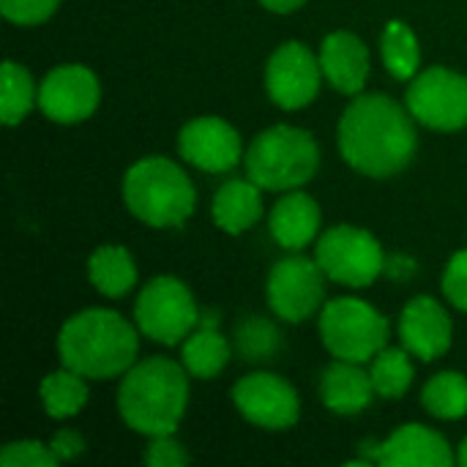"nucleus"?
<instances>
[{
	"label": "nucleus",
	"instance_id": "obj_1",
	"mask_svg": "<svg viewBox=\"0 0 467 467\" xmlns=\"http://www.w3.org/2000/svg\"><path fill=\"white\" fill-rule=\"evenodd\" d=\"M416 118L386 93H358L339 120V153L361 175H400L416 156Z\"/></svg>",
	"mask_w": 467,
	"mask_h": 467
},
{
	"label": "nucleus",
	"instance_id": "obj_2",
	"mask_svg": "<svg viewBox=\"0 0 467 467\" xmlns=\"http://www.w3.org/2000/svg\"><path fill=\"white\" fill-rule=\"evenodd\" d=\"M140 353V328L112 309H82L57 334V358L88 380L123 378Z\"/></svg>",
	"mask_w": 467,
	"mask_h": 467
},
{
	"label": "nucleus",
	"instance_id": "obj_3",
	"mask_svg": "<svg viewBox=\"0 0 467 467\" xmlns=\"http://www.w3.org/2000/svg\"><path fill=\"white\" fill-rule=\"evenodd\" d=\"M189 372L167 356L137 361L120 380L118 413L123 424L145 438L172 435L189 405Z\"/></svg>",
	"mask_w": 467,
	"mask_h": 467
},
{
	"label": "nucleus",
	"instance_id": "obj_4",
	"mask_svg": "<svg viewBox=\"0 0 467 467\" xmlns=\"http://www.w3.org/2000/svg\"><path fill=\"white\" fill-rule=\"evenodd\" d=\"M123 202L142 224L167 230L186 224L194 213L197 192L181 164L167 156H145L123 175Z\"/></svg>",
	"mask_w": 467,
	"mask_h": 467
},
{
	"label": "nucleus",
	"instance_id": "obj_5",
	"mask_svg": "<svg viewBox=\"0 0 467 467\" xmlns=\"http://www.w3.org/2000/svg\"><path fill=\"white\" fill-rule=\"evenodd\" d=\"M246 178L263 192H293L306 186L320 167L317 140L298 126H271L260 131L244 153Z\"/></svg>",
	"mask_w": 467,
	"mask_h": 467
},
{
	"label": "nucleus",
	"instance_id": "obj_6",
	"mask_svg": "<svg viewBox=\"0 0 467 467\" xmlns=\"http://www.w3.org/2000/svg\"><path fill=\"white\" fill-rule=\"evenodd\" d=\"M320 339L334 358L367 364L389 348V320L361 298H334L320 309Z\"/></svg>",
	"mask_w": 467,
	"mask_h": 467
},
{
	"label": "nucleus",
	"instance_id": "obj_7",
	"mask_svg": "<svg viewBox=\"0 0 467 467\" xmlns=\"http://www.w3.org/2000/svg\"><path fill=\"white\" fill-rule=\"evenodd\" d=\"M315 260L331 282L345 287H369L386 268L380 241L356 224L328 227L317 238Z\"/></svg>",
	"mask_w": 467,
	"mask_h": 467
},
{
	"label": "nucleus",
	"instance_id": "obj_8",
	"mask_svg": "<svg viewBox=\"0 0 467 467\" xmlns=\"http://www.w3.org/2000/svg\"><path fill=\"white\" fill-rule=\"evenodd\" d=\"M134 323L142 337L159 345H178L200 326V309L181 279L156 276L137 296Z\"/></svg>",
	"mask_w": 467,
	"mask_h": 467
},
{
	"label": "nucleus",
	"instance_id": "obj_9",
	"mask_svg": "<svg viewBox=\"0 0 467 467\" xmlns=\"http://www.w3.org/2000/svg\"><path fill=\"white\" fill-rule=\"evenodd\" d=\"M405 104L416 123L435 131H460L467 126V77L446 66L419 71Z\"/></svg>",
	"mask_w": 467,
	"mask_h": 467
},
{
	"label": "nucleus",
	"instance_id": "obj_10",
	"mask_svg": "<svg viewBox=\"0 0 467 467\" xmlns=\"http://www.w3.org/2000/svg\"><path fill=\"white\" fill-rule=\"evenodd\" d=\"M326 274L317 260L304 254H290L279 260L268 274V306L285 323H304L317 309H323Z\"/></svg>",
	"mask_w": 467,
	"mask_h": 467
},
{
	"label": "nucleus",
	"instance_id": "obj_11",
	"mask_svg": "<svg viewBox=\"0 0 467 467\" xmlns=\"http://www.w3.org/2000/svg\"><path fill=\"white\" fill-rule=\"evenodd\" d=\"M323 79L320 55L301 41H285L265 63V90L282 109H304L312 104Z\"/></svg>",
	"mask_w": 467,
	"mask_h": 467
},
{
	"label": "nucleus",
	"instance_id": "obj_12",
	"mask_svg": "<svg viewBox=\"0 0 467 467\" xmlns=\"http://www.w3.org/2000/svg\"><path fill=\"white\" fill-rule=\"evenodd\" d=\"M235 410L254 427L282 432L298 424L301 400L296 389L274 372H252L233 389Z\"/></svg>",
	"mask_w": 467,
	"mask_h": 467
},
{
	"label": "nucleus",
	"instance_id": "obj_13",
	"mask_svg": "<svg viewBox=\"0 0 467 467\" xmlns=\"http://www.w3.org/2000/svg\"><path fill=\"white\" fill-rule=\"evenodd\" d=\"M101 101V85L88 66L63 63L55 66L38 85V109L52 123H82Z\"/></svg>",
	"mask_w": 467,
	"mask_h": 467
},
{
	"label": "nucleus",
	"instance_id": "obj_14",
	"mask_svg": "<svg viewBox=\"0 0 467 467\" xmlns=\"http://www.w3.org/2000/svg\"><path fill=\"white\" fill-rule=\"evenodd\" d=\"M181 156L202 172H230L244 161L241 134L216 115L189 120L178 134Z\"/></svg>",
	"mask_w": 467,
	"mask_h": 467
},
{
	"label": "nucleus",
	"instance_id": "obj_15",
	"mask_svg": "<svg viewBox=\"0 0 467 467\" xmlns=\"http://www.w3.org/2000/svg\"><path fill=\"white\" fill-rule=\"evenodd\" d=\"M400 339L421 361H435L451 350L454 323L449 312L430 296H416L400 315Z\"/></svg>",
	"mask_w": 467,
	"mask_h": 467
},
{
	"label": "nucleus",
	"instance_id": "obj_16",
	"mask_svg": "<svg viewBox=\"0 0 467 467\" xmlns=\"http://www.w3.org/2000/svg\"><path fill=\"white\" fill-rule=\"evenodd\" d=\"M320 66L323 77L331 82L334 90L345 96H358L369 79V49L367 44L350 30H334L320 44Z\"/></svg>",
	"mask_w": 467,
	"mask_h": 467
},
{
	"label": "nucleus",
	"instance_id": "obj_17",
	"mask_svg": "<svg viewBox=\"0 0 467 467\" xmlns=\"http://www.w3.org/2000/svg\"><path fill=\"white\" fill-rule=\"evenodd\" d=\"M457 454L449 441L430 427L405 424L380 443L378 465L383 467H451Z\"/></svg>",
	"mask_w": 467,
	"mask_h": 467
},
{
	"label": "nucleus",
	"instance_id": "obj_18",
	"mask_svg": "<svg viewBox=\"0 0 467 467\" xmlns=\"http://www.w3.org/2000/svg\"><path fill=\"white\" fill-rule=\"evenodd\" d=\"M320 222H323V213H320L317 200L301 189H293V192H282V197L271 208L268 230H271V238L282 249L301 252L317 238Z\"/></svg>",
	"mask_w": 467,
	"mask_h": 467
},
{
	"label": "nucleus",
	"instance_id": "obj_19",
	"mask_svg": "<svg viewBox=\"0 0 467 467\" xmlns=\"http://www.w3.org/2000/svg\"><path fill=\"white\" fill-rule=\"evenodd\" d=\"M320 397L331 413L358 416L372 405V397H375L372 375L361 369V364L356 361L337 358L320 378Z\"/></svg>",
	"mask_w": 467,
	"mask_h": 467
},
{
	"label": "nucleus",
	"instance_id": "obj_20",
	"mask_svg": "<svg viewBox=\"0 0 467 467\" xmlns=\"http://www.w3.org/2000/svg\"><path fill=\"white\" fill-rule=\"evenodd\" d=\"M211 216L227 235H241L252 230L263 216V189L252 178H233L222 183L211 202Z\"/></svg>",
	"mask_w": 467,
	"mask_h": 467
},
{
	"label": "nucleus",
	"instance_id": "obj_21",
	"mask_svg": "<svg viewBox=\"0 0 467 467\" xmlns=\"http://www.w3.org/2000/svg\"><path fill=\"white\" fill-rule=\"evenodd\" d=\"M88 279L104 298H123L137 285V263L126 246L104 244L88 260Z\"/></svg>",
	"mask_w": 467,
	"mask_h": 467
},
{
	"label": "nucleus",
	"instance_id": "obj_22",
	"mask_svg": "<svg viewBox=\"0 0 467 467\" xmlns=\"http://www.w3.org/2000/svg\"><path fill=\"white\" fill-rule=\"evenodd\" d=\"M233 358V348L230 342L213 328V323H205L202 328L197 326L181 348V364L186 367V372L197 380H211L219 372H224V367Z\"/></svg>",
	"mask_w": 467,
	"mask_h": 467
},
{
	"label": "nucleus",
	"instance_id": "obj_23",
	"mask_svg": "<svg viewBox=\"0 0 467 467\" xmlns=\"http://www.w3.org/2000/svg\"><path fill=\"white\" fill-rule=\"evenodd\" d=\"M85 380H88L85 375H79L68 367L49 372L38 386V400H41L47 416L57 419V421L74 419L88 405V383Z\"/></svg>",
	"mask_w": 467,
	"mask_h": 467
},
{
	"label": "nucleus",
	"instance_id": "obj_24",
	"mask_svg": "<svg viewBox=\"0 0 467 467\" xmlns=\"http://www.w3.org/2000/svg\"><path fill=\"white\" fill-rule=\"evenodd\" d=\"M383 63L391 77L397 79H413L421 66V47L413 33V27L402 19H391L380 38Z\"/></svg>",
	"mask_w": 467,
	"mask_h": 467
},
{
	"label": "nucleus",
	"instance_id": "obj_25",
	"mask_svg": "<svg viewBox=\"0 0 467 467\" xmlns=\"http://www.w3.org/2000/svg\"><path fill=\"white\" fill-rule=\"evenodd\" d=\"M375 394L383 400H400L413 386V353L405 348H383L369 361Z\"/></svg>",
	"mask_w": 467,
	"mask_h": 467
},
{
	"label": "nucleus",
	"instance_id": "obj_26",
	"mask_svg": "<svg viewBox=\"0 0 467 467\" xmlns=\"http://www.w3.org/2000/svg\"><path fill=\"white\" fill-rule=\"evenodd\" d=\"M421 402L430 416L441 421H457L467 416V378L460 372H441L427 380Z\"/></svg>",
	"mask_w": 467,
	"mask_h": 467
},
{
	"label": "nucleus",
	"instance_id": "obj_27",
	"mask_svg": "<svg viewBox=\"0 0 467 467\" xmlns=\"http://www.w3.org/2000/svg\"><path fill=\"white\" fill-rule=\"evenodd\" d=\"M38 104V90L33 85L30 71L22 63H3V96H0V118L5 126L22 123L30 109Z\"/></svg>",
	"mask_w": 467,
	"mask_h": 467
},
{
	"label": "nucleus",
	"instance_id": "obj_28",
	"mask_svg": "<svg viewBox=\"0 0 467 467\" xmlns=\"http://www.w3.org/2000/svg\"><path fill=\"white\" fill-rule=\"evenodd\" d=\"M235 348L246 361H268L279 350V331L263 317H249L235 331Z\"/></svg>",
	"mask_w": 467,
	"mask_h": 467
},
{
	"label": "nucleus",
	"instance_id": "obj_29",
	"mask_svg": "<svg viewBox=\"0 0 467 467\" xmlns=\"http://www.w3.org/2000/svg\"><path fill=\"white\" fill-rule=\"evenodd\" d=\"M60 462L49 443L41 441H14L0 451L3 467H55Z\"/></svg>",
	"mask_w": 467,
	"mask_h": 467
},
{
	"label": "nucleus",
	"instance_id": "obj_30",
	"mask_svg": "<svg viewBox=\"0 0 467 467\" xmlns=\"http://www.w3.org/2000/svg\"><path fill=\"white\" fill-rule=\"evenodd\" d=\"M60 0H0V11L8 22L30 27L47 22L57 11Z\"/></svg>",
	"mask_w": 467,
	"mask_h": 467
},
{
	"label": "nucleus",
	"instance_id": "obj_31",
	"mask_svg": "<svg viewBox=\"0 0 467 467\" xmlns=\"http://www.w3.org/2000/svg\"><path fill=\"white\" fill-rule=\"evenodd\" d=\"M145 465L148 467H183L189 465V454L186 449L175 441L172 435H156L150 438L148 449H145Z\"/></svg>",
	"mask_w": 467,
	"mask_h": 467
},
{
	"label": "nucleus",
	"instance_id": "obj_32",
	"mask_svg": "<svg viewBox=\"0 0 467 467\" xmlns=\"http://www.w3.org/2000/svg\"><path fill=\"white\" fill-rule=\"evenodd\" d=\"M443 293L460 312L467 315V249L449 260L443 271Z\"/></svg>",
	"mask_w": 467,
	"mask_h": 467
},
{
	"label": "nucleus",
	"instance_id": "obj_33",
	"mask_svg": "<svg viewBox=\"0 0 467 467\" xmlns=\"http://www.w3.org/2000/svg\"><path fill=\"white\" fill-rule=\"evenodd\" d=\"M49 446H52V451H55V457H57L60 462H71V460H77V457L85 451V441H82V435L74 432V430H60V432L49 441Z\"/></svg>",
	"mask_w": 467,
	"mask_h": 467
},
{
	"label": "nucleus",
	"instance_id": "obj_34",
	"mask_svg": "<svg viewBox=\"0 0 467 467\" xmlns=\"http://www.w3.org/2000/svg\"><path fill=\"white\" fill-rule=\"evenodd\" d=\"M306 0H260L263 8L274 11V14H293L304 5Z\"/></svg>",
	"mask_w": 467,
	"mask_h": 467
},
{
	"label": "nucleus",
	"instance_id": "obj_35",
	"mask_svg": "<svg viewBox=\"0 0 467 467\" xmlns=\"http://www.w3.org/2000/svg\"><path fill=\"white\" fill-rule=\"evenodd\" d=\"M457 460H460V465L467 467V438L462 441V446H460V454H457Z\"/></svg>",
	"mask_w": 467,
	"mask_h": 467
}]
</instances>
